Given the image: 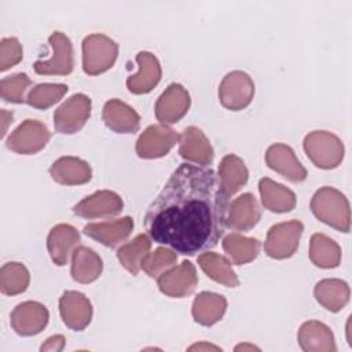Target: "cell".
<instances>
[{
  "instance_id": "11",
  "label": "cell",
  "mask_w": 352,
  "mask_h": 352,
  "mask_svg": "<svg viewBox=\"0 0 352 352\" xmlns=\"http://www.w3.org/2000/svg\"><path fill=\"white\" fill-rule=\"evenodd\" d=\"M48 319L50 312L45 305L37 301H25L12 309L10 324L18 336L32 337L44 330Z\"/></svg>"
},
{
  "instance_id": "2",
  "label": "cell",
  "mask_w": 352,
  "mask_h": 352,
  "mask_svg": "<svg viewBox=\"0 0 352 352\" xmlns=\"http://www.w3.org/2000/svg\"><path fill=\"white\" fill-rule=\"evenodd\" d=\"M311 210L322 223L341 231L351 230V209L346 197L334 187L324 186L311 198Z\"/></svg>"
},
{
  "instance_id": "41",
  "label": "cell",
  "mask_w": 352,
  "mask_h": 352,
  "mask_svg": "<svg viewBox=\"0 0 352 352\" xmlns=\"http://www.w3.org/2000/svg\"><path fill=\"white\" fill-rule=\"evenodd\" d=\"M188 351H221V348L208 344V342H198V344L188 346Z\"/></svg>"
},
{
  "instance_id": "23",
  "label": "cell",
  "mask_w": 352,
  "mask_h": 352,
  "mask_svg": "<svg viewBox=\"0 0 352 352\" xmlns=\"http://www.w3.org/2000/svg\"><path fill=\"white\" fill-rule=\"evenodd\" d=\"M52 180L63 186H78L88 183L92 177L89 164L77 157H60L50 168Z\"/></svg>"
},
{
  "instance_id": "29",
  "label": "cell",
  "mask_w": 352,
  "mask_h": 352,
  "mask_svg": "<svg viewBox=\"0 0 352 352\" xmlns=\"http://www.w3.org/2000/svg\"><path fill=\"white\" fill-rule=\"evenodd\" d=\"M316 301L330 312L341 311L349 301L351 290L346 282L341 279H323L314 289Z\"/></svg>"
},
{
  "instance_id": "16",
  "label": "cell",
  "mask_w": 352,
  "mask_h": 352,
  "mask_svg": "<svg viewBox=\"0 0 352 352\" xmlns=\"http://www.w3.org/2000/svg\"><path fill=\"white\" fill-rule=\"evenodd\" d=\"M62 322L74 331H82L92 319V305L88 297L76 290H66L59 298Z\"/></svg>"
},
{
  "instance_id": "32",
  "label": "cell",
  "mask_w": 352,
  "mask_h": 352,
  "mask_svg": "<svg viewBox=\"0 0 352 352\" xmlns=\"http://www.w3.org/2000/svg\"><path fill=\"white\" fill-rule=\"evenodd\" d=\"M309 258L319 268H336L341 261V248L324 234H314L309 242Z\"/></svg>"
},
{
  "instance_id": "33",
  "label": "cell",
  "mask_w": 352,
  "mask_h": 352,
  "mask_svg": "<svg viewBox=\"0 0 352 352\" xmlns=\"http://www.w3.org/2000/svg\"><path fill=\"white\" fill-rule=\"evenodd\" d=\"M150 248L151 238H148L146 234H139L131 242L118 248L117 258L128 272L138 275L142 270V261L150 253Z\"/></svg>"
},
{
  "instance_id": "4",
  "label": "cell",
  "mask_w": 352,
  "mask_h": 352,
  "mask_svg": "<svg viewBox=\"0 0 352 352\" xmlns=\"http://www.w3.org/2000/svg\"><path fill=\"white\" fill-rule=\"evenodd\" d=\"M118 55V44L110 37L94 33L82 40V70L98 76L113 67Z\"/></svg>"
},
{
  "instance_id": "40",
  "label": "cell",
  "mask_w": 352,
  "mask_h": 352,
  "mask_svg": "<svg viewBox=\"0 0 352 352\" xmlns=\"http://www.w3.org/2000/svg\"><path fill=\"white\" fill-rule=\"evenodd\" d=\"M12 118H14L12 111H7L6 109H1V121H3V132H1V136H6V133H7V126H8V124L12 122Z\"/></svg>"
},
{
  "instance_id": "8",
  "label": "cell",
  "mask_w": 352,
  "mask_h": 352,
  "mask_svg": "<svg viewBox=\"0 0 352 352\" xmlns=\"http://www.w3.org/2000/svg\"><path fill=\"white\" fill-rule=\"evenodd\" d=\"M91 99L84 94H74L54 113V128L58 133L72 135L82 129L91 116Z\"/></svg>"
},
{
  "instance_id": "13",
  "label": "cell",
  "mask_w": 352,
  "mask_h": 352,
  "mask_svg": "<svg viewBox=\"0 0 352 352\" xmlns=\"http://www.w3.org/2000/svg\"><path fill=\"white\" fill-rule=\"evenodd\" d=\"M124 202L121 197L110 190H99L73 206V213L84 219H106L121 213Z\"/></svg>"
},
{
  "instance_id": "1",
  "label": "cell",
  "mask_w": 352,
  "mask_h": 352,
  "mask_svg": "<svg viewBox=\"0 0 352 352\" xmlns=\"http://www.w3.org/2000/svg\"><path fill=\"white\" fill-rule=\"evenodd\" d=\"M227 201L212 168L183 162L147 208L146 231L176 253H202L224 234Z\"/></svg>"
},
{
  "instance_id": "20",
  "label": "cell",
  "mask_w": 352,
  "mask_h": 352,
  "mask_svg": "<svg viewBox=\"0 0 352 352\" xmlns=\"http://www.w3.org/2000/svg\"><path fill=\"white\" fill-rule=\"evenodd\" d=\"M261 219V209L253 194L245 192L236 197L227 209L226 227L234 231H249Z\"/></svg>"
},
{
  "instance_id": "28",
  "label": "cell",
  "mask_w": 352,
  "mask_h": 352,
  "mask_svg": "<svg viewBox=\"0 0 352 352\" xmlns=\"http://www.w3.org/2000/svg\"><path fill=\"white\" fill-rule=\"evenodd\" d=\"M227 300L217 293L201 292L192 302L191 314L197 323L202 326H213L224 316Z\"/></svg>"
},
{
  "instance_id": "6",
  "label": "cell",
  "mask_w": 352,
  "mask_h": 352,
  "mask_svg": "<svg viewBox=\"0 0 352 352\" xmlns=\"http://www.w3.org/2000/svg\"><path fill=\"white\" fill-rule=\"evenodd\" d=\"M254 96V82L252 77L242 72L234 70L227 73L219 85V100L223 107L238 111L248 107Z\"/></svg>"
},
{
  "instance_id": "7",
  "label": "cell",
  "mask_w": 352,
  "mask_h": 352,
  "mask_svg": "<svg viewBox=\"0 0 352 352\" xmlns=\"http://www.w3.org/2000/svg\"><path fill=\"white\" fill-rule=\"evenodd\" d=\"M50 138L51 133L43 122L28 118L10 133L6 140V146L16 154L30 155L43 150Z\"/></svg>"
},
{
  "instance_id": "10",
  "label": "cell",
  "mask_w": 352,
  "mask_h": 352,
  "mask_svg": "<svg viewBox=\"0 0 352 352\" xmlns=\"http://www.w3.org/2000/svg\"><path fill=\"white\" fill-rule=\"evenodd\" d=\"M179 142V135L168 125L157 124L147 126L136 140V154L144 160L166 155Z\"/></svg>"
},
{
  "instance_id": "5",
  "label": "cell",
  "mask_w": 352,
  "mask_h": 352,
  "mask_svg": "<svg viewBox=\"0 0 352 352\" xmlns=\"http://www.w3.org/2000/svg\"><path fill=\"white\" fill-rule=\"evenodd\" d=\"M302 231L304 226L300 220H290L272 226L267 231L264 242L267 256L276 260L292 257L298 248Z\"/></svg>"
},
{
  "instance_id": "30",
  "label": "cell",
  "mask_w": 352,
  "mask_h": 352,
  "mask_svg": "<svg viewBox=\"0 0 352 352\" xmlns=\"http://www.w3.org/2000/svg\"><path fill=\"white\" fill-rule=\"evenodd\" d=\"M197 261L201 270L214 282L221 283L227 287L239 286V279L231 267V261L227 257L213 252H208L201 253Z\"/></svg>"
},
{
  "instance_id": "25",
  "label": "cell",
  "mask_w": 352,
  "mask_h": 352,
  "mask_svg": "<svg viewBox=\"0 0 352 352\" xmlns=\"http://www.w3.org/2000/svg\"><path fill=\"white\" fill-rule=\"evenodd\" d=\"M217 176L224 195L230 198L248 183L249 172L245 162L238 155L227 154L220 161Z\"/></svg>"
},
{
  "instance_id": "27",
  "label": "cell",
  "mask_w": 352,
  "mask_h": 352,
  "mask_svg": "<svg viewBox=\"0 0 352 352\" xmlns=\"http://www.w3.org/2000/svg\"><path fill=\"white\" fill-rule=\"evenodd\" d=\"M258 191L261 195L263 206L275 213H286L296 206V194L268 177H263L258 182Z\"/></svg>"
},
{
  "instance_id": "21",
  "label": "cell",
  "mask_w": 352,
  "mask_h": 352,
  "mask_svg": "<svg viewBox=\"0 0 352 352\" xmlns=\"http://www.w3.org/2000/svg\"><path fill=\"white\" fill-rule=\"evenodd\" d=\"M139 72L126 78V88L135 95L150 92L161 80L162 70L157 56L148 51H140L136 55Z\"/></svg>"
},
{
  "instance_id": "9",
  "label": "cell",
  "mask_w": 352,
  "mask_h": 352,
  "mask_svg": "<svg viewBox=\"0 0 352 352\" xmlns=\"http://www.w3.org/2000/svg\"><path fill=\"white\" fill-rule=\"evenodd\" d=\"M52 47V56L50 59H38L33 63V69L40 76H67L73 72V44L70 38L62 32H54L48 37Z\"/></svg>"
},
{
  "instance_id": "19",
  "label": "cell",
  "mask_w": 352,
  "mask_h": 352,
  "mask_svg": "<svg viewBox=\"0 0 352 352\" xmlns=\"http://www.w3.org/2000/svg\"><path fill=\"white\" fill-rule=\"evenodd\" d=\"M80 242V232L73 226L63 223L54 226L47 236V249L54 264L66 265Z\"/></svg>"
},
{
  "instance_id": "37",
  "label": "cell",
  "mask_w": 352,
  "mask_h": 352,
  "mask_svg": "<svg viewBox=\"0 0 352 352\" xmlns=\"http://www.w3.org/2000/svg\"><path fill=\"white\" fill-rule=\"evenodd\" d=\"M32 85V80L25 73H15L0 81V96L4 102L23 103L26 102V91Z\"/></svg>"
},
{
  "instance_id": "3",
  "label": "cell",
  "mask_w": 352,
  "mask_h": 352,
  "mask_svg": "<svg viewBox=\"0 0 352 352\" xmlns=\"http://www.w3.org/2000/svg\"><path fill=\"white\" fill-rule=\"evenodd\" d=\"M304 151L320 169H334L344 158V144L338 136L327 131H312L302 142Z\"/></svg>"
},
{
  "instance_id": "17",
  "label": "cell",
  "mask_w": 352,
  "mask_h": 352,
  "mask_svg": "<svg viewBox=\"0 0 352 352\" xmlns=\"http://www.w3.org/2000/svg\"><path fill=\"white\" fill-rule=\"evenodd\" d=\"M179 154L187 162L201 166L210 165L214 157L209 139L197 126H187L179 135Z\"/></svg>"
},
{
  "instance_id": "26",
  "label": "cell",
  "mask_w": 352,
  "mask_h": 352,
  "mask_svg": "<svg viewBox=\"0 0 352 352\" xmlns=\"http://www.w3.org/2000/svg\"><path fill=\"white\" fill-rule=\"evenodd\" d=\"M103 270L99 254L87 246H78L72 254V278L78 283H91L96 280Z\"/></svg>"
},
{
  "instance_id": "42",
  "label": "cell",
  "mask_w": 352,
  "mask_h": 352,
  "mask_svg": "<svg viewBox=\"0 0 352 352\" xmlns=\"http://www.w3.org/2000/svg\"><path fill=\"white\" fill-rule=\"evenodd\" d=\"M235 351H260V348L253 344H241L235 346Z\"/></svg>"
},
{
  "instance_id": "31",
  "label": "cell",
  "mask_w": 352,
  "mask_h": 352,
  "mask_svg": "<svg viewBox=\"0 0 352 352\" xmlns=\"http://www.w3.org/2000/svg\"><path fill=\"white\" fill-rule=\"evenodd\" d=\"M223 250L231 264L242 265L253 261L260 252V242L256 238H249L238 232H231L223 239Z\"/></svg>"
},
{
  "instance_id": "15",
  "label": "cell",
  "mask_w": 352,
  "mask_h": 352,
  "mask_svg": "<svg viewBox=\"0 0 352 352\" xmlns=\"http://www.w3.org/2000/svg\"><path fill=\"white\" fill-rule=\"evenodd\" d=\"M265 164L292 183H301L308 176L307 169L298 161L293 148L283 143H275L267 148Z\"/></svg>"
},
{
  "instance_id": "18",
  "label": "cell",
  "mask_w": 352,
  "mask_h": 352,
  "mask_svg": "<svg viewBox=\"0 0 352 352\" xmlns=\"http://www.w3.org/2000/svg\"><path fill=\"white\" fill-rule=\"evenodd\" d=\"M133 219L125 216L109 221L88 223L84 226L82 231L87 236L100 242L107 248H117L129 238L131 232L133 231Z\"/></svg>"
},
{
  "instance_id": "22",
  "label": "cell",
  "mask_w": 352,
  "mask_h": 352,
  "mask_svg": "<svg viewBox=\"0 0 352 352\" xmlns=\"http://www.w3.org/2000/svg\"><path fill=\"white\" fill-rule=\"evenodd\" d=\"M102 120L116 133H135L140 126V116L120 99H110L104 103Z\"/></svg>"
},
{
  "instance_id": "39",
  "label": "cell",
  "mask_w": 352,
  "mask_h": 352,
  "mask_svg": "<svg viewBox=\"0 0 352 352\" xmlns=\"http://www.w3.org/2000/svg\"><path fill=\"white\" fill-rule=\"evenodd\" d=\"M65 337L62 334H55V336H51L50 338H47L43 345L40 346V351L44 352V351H55V352H59L65 348Z\"/></svg>"
},
{
  "instance_id": "35",
  "label": "cell",
  "mask_w": 352,
  "mask_h": 352,
  "mask_svg": "<svg viewBox=\"0 0 352 352\" xmlns=\"http://www.w3.org/2000/svg\"><path fill=\"white\" fill-rule=\"evenodd\" d=\"M67 91L69 87L66 84H37L26 95V103L34 109L45 110L59 102Z\"/></svg>"
},
{
  "instance_id": "14",
  "label": "cell",
  "mask_w": 352,
  "mask_h": 352,
  "mask_svg": "<svg viewBox=\"0 0 352 352\" xmlns=\"http://www.w3.org/2000/svg\"><path fill=\"white\" fill-rule=\"evenodd\" d=\"M157 282L162 294L173 298H182L190 296L195 290L198 285V276L194 264L188 260H184L182 264L175 265L162 274Z\"/></svg>"
},
{
  "instance_id": "12",
  "label": "cell",
  "mask_w": 352,
  "mask_h": 352,
  "mask_svg": "<svg viewBox=\"0 0 352 352\" xmlns=\"http://www.w3.org/2000/svg\"><path fill=\"white\" fill-rule=\"evenodd\" d=\"M191 104L188 91L177 82L169 84L155 102V117L164 124H175L182 120Z\"/></svg>"
},
{
  "instance_id": "38",
  "label": "cell",
  "mask_w": 352,
  "mask_h": 352,
  "mask_svg": "<svg viewBox=\"0 0 352 352\" xmlns=\"http://www.w3.org/2000/svg\"><path fill=\"white\" fill-rule=\"evenodd\" d=\"M23 51L22 45L16 37H6L0 43V70L6 72L7 69L18 65L22 60Z\"/></svg>"
},
{
  "instance_id": "36",
  "label": "cell",
  "mask_w": 352,
  "mask_h": 352,
  "mask_svg": "<svg viewBox=\"0 0 352 352\" xmlns=\"http://www.w3.org/2000/svg\"><path fill=\"white\" fill-rule=\"evenodd\" d=\"M177 254L169 248H157L154 252L148 253L142 261V270L154 279H158L162 274L169 271L176 265Z\"/></svg>"
},
{
  "instance_id": "24",
  "label": "cell",
  "mask_w": 352,
  "mask_h": 352,
  "mask_svg": "<svg viewBox=\"0 0 352 352\" xmlns=\"http://www.w3.org/2000/svg\"><path fill=\"white\" fill-rule=\"evenodd\" d=\"M298 344L305 352H334L337 351L333 331L318 320H308L301 324L297 336Z\"/></svg>"
},
{
  "instance_id": "34",
  "label": "cell",
  "mask_w": 352,
  "mask_h": 352,
  "mask_svg": "<svg viewBox=\"0 0 352 352\" xmlns=\"http://www.w3.org/2000/svg\"><path fill=\"white\" fill-rule=\"evenodd\" d=\"M30 282L28 268L16 261L7 263L0 271V290L6 296H16L23 293Z\"/></svg>"
}]
</instances>
